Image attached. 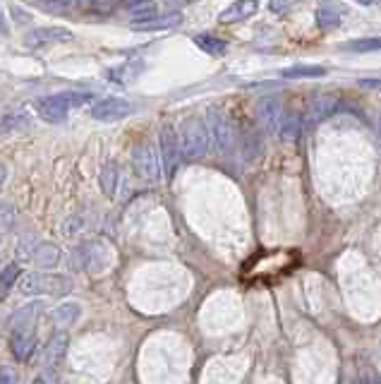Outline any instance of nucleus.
I'll list each match as a JSON object with an SVG mask.
<instances>
[{
  "label": "nucleus",
  "instance_id": "obj_1",
  "mask_svg": "<svg viewBox=\"0 0 381 384\" xmlns=\"http://www.w3.org/2000/svg\"><path fill=\"white\" fill-rule=\"evenodd\" d=\"M94 94L89 91H65V94H51L39 101V116L46 123H60L67 118V113L77 106H85V103Z\"/></svg>",
  "mask_w": 381,
  "mask_h": 384
},
{
  "label": "nucleus",
  "instance_id": "obj_2",
  "mask_svg": "<svg viewBox=\"0 0 381 384\" xmlns=\"http://www.w3.org/2000/svg\"><path fill=\"white\" fill-rule=\"evenodd\" d=\"M177 139H180L182 157H187V159L204 157V154L209 152V147H211V137H209V130L204 125V121H200V118H187V121L180 125Z\"/></svg>",
  "mask_w": 381,
  "mask_h": 384
},
{
  "label": "nucleus",
  "instance_id": "obj_3",
  "mask_svg": "<svg viewBox=\"0 0 381 384\" xmlns=\"http://www.w3.org/2000/svg\"><path fill=\"white\" fill-rule=\"evenodd\" d=\"M72 290V281L62 274H44V272H31L19 279V293L22 295H44L55 293L62 295Z\"/></svg>",
  "mask_w": 381,
  "mask_h": 384
},
{
  "label": "nucleus",
  "instance_id": "obj_4",
  "mask_svg": "<svg viewBox=\"0 0 381 384\" xmlns=\"http://www.w3.org/2000/svg\"><path fill=\"white\" fill-rule=\"evenodd\" d=\"M204 125L209 130V137H211V142L216 144L221 152H231V149L235 147V142H238V130H235L233 121L223 111L211 108V111L206 113Z\"/></svg>",
  "mask_w": 381,
  "mask_h": 384
},
{
  "label": "nucleus",
  "instance_id": "obj_5",
  "mask_svg": "<svg viewBox=\"0 0 381 384\" xmlns=\"http://www.w3.org/2000/svg\"><path fill=\"white\" fill-rule=\"evenodd\" d=\"M132 166L134 173L147 183H156L161 178V161L156 154V147L149 142H142L132 149Z\"/></svg>",
  "mask_w": 381,
  "mask_h": 384
},
{
  "label": "nucleus",
  "instance_id": "obj_6",
  "mask_svg": "<svg viewBox=\"0 0 381 384\" xmlns=\"http://www.w3.org/2000/svg\"><path fill=\"white\" fill-rule=\"evenodd\" d=\"M132 111H134V103L127 101V98L106 96L91 106V118L101 123H113V121H120V118L132 116Z\"/></svg>",
  "mask_w": 381,
  "mask_h": 384
},
{
  "label": "nucleus",
  "instance_id": "obj_7",
  "mask_svg": "<svg viewBox=\"0 0 381 384\" xmlns=\"http://www.w3.org/2000/svg\"><path fill=\"white\" fill-rule=\"evenodd\" d=\"M257 118L262 128L271 134H278L285 118V106L278 96H262L257 101Z\"/></svg>",
  "mask_w": 381,
  "mask_h": 384
},
{
  "label": "nucleus",
  "instance_id": "obj_8",
  "mask_svg": "<svg viewBox=\"0 0 381 384\" xmlns=\"http://www.w3.org/2000/svg\"><path fill=\"white\" fill-rule=\"evenodd\" d=\"M161 161H163V171L168 178H173L177 166H180L182 152H180V139L173 128H163L161 130Z\"/></svg>",
  "mask_w": 381,
  "mask_h": 384
},
{
  "label": "nucleus",
  "instance_id": "obj_9",
  "mask_svg": "<svg viewBox=\"0 0 381 384\" xmlns=\"http://www.w3.org/2000/svg\"><path fill=\"white\" fill-rule=\"evenodd\" d=\"M70 29L65 27H39V29H31V32L24 36V46L29 49H39V46H48V44H67L72 41Z\"/></svg>",
  "mask_w": 381,
  "mask_h": 384
},
{
  "label": "nucleus",
  "instance_id": "obj_10",
  "mask_svg": "<svg viewBox=\"0 0 381 384\" xmlns=\"http://www.w3.org/2000/svg\"><path fill=\"white\" fill-rule=\"evenodd\" d=\"M10 349H12L15 358L17 360H29L31 353L36 349V329L31 326H17L12 329V336H10Z\"/></svg>",
  "mask_w": 381,
  "mask_h": 384
},
{
  "label": "nucleus",
  "instance_id": "obj_11",
  "mask_svg": "<svg viewBox=\"0 0 381 384\" xmlns=\"http://www.w3.org/2000/svg\"><path fill=\"white\" fill-rule=\"evenodd\" d=\"M82 252V264L89 269V272H103V269L108 267V262H111V252H108V245L101 241H94L89 243L87 247H80Z\"/></svg>",
  "mask_w": 381,
  "mask_h": 384
},
{
  "label": "nucleus",
  "instance_id": "obj_12",
  "mask_svg": "<svg viewBox=\"0 0 381 384\" xmlns=\"http://www.w3.org/2000/svg\"><path fill=\"white\" fill-rule=\"evenodd\" d=\"M67 346H70V336H67L65 331L55 334L53 339L44 346V351H41V365H44V370H51V367L58 365L62 358H65Z\"/></svg>",
  "mask_w": 381,
  "mask_h": 384
},
{
  "label": "nucleus",
  "instance_id": "obj_13",
  "mask_svg": "<svg viewBox=\"0 0 381 384\" xmlns=\"http://www.w3.org/2000/svg\"><path fill=\"white\" fill-rule=\"evenodd\" d=\"M338 108V98L336 96H331V94H319V96H314L310 103H307V121L310 123H319L324 121V118H328L333 111Z\"/></svg>",
  "mask_w": 381,
  "mask_h": 384
},
{
  "label": "nucleus",
  "instance_id": "obj_14",
  "mask_svg": "<svg viewBox=\"0 0 381 384\" xmlns=\"http://www.w3.org/2000/svg\"><path fill=\"white\" fill-rule=\"evenodd\" d=\"M182 19L180 12H168V15H156V17L151 19H144V22H134L132 29H137V32H159V29H170V27H177Z\"/></svg>",
  "mask_w": 381,
  "mask_h": 384
},
{
  "label": "nucleus",
  "instance_id": "obj_15",
  "mask_svg": "<svg viewBox=\"0 0 381 384\" xmlns=\"http://www.w3.org/2000/svg\"><path fill=\"white\" fill-rule=\"evenodd\" d=\"M27 125H29V113L22 111V108H15V111L3 113V118H0V134L8 137V134L19 132V130H24Z\"/></svg>",
  "mask_w": 381,
  "mask_h": 384
},
{
  "label": "nucleus",
  "instance_id": "obj_16",
  "mask_svg": "<svg viewBox=\"0 0 381 384\" xmlns=\"http://www.w3.org/2000/svg\"><path fill=\"white\" fill-rule=\"evenodd\" d=\"M264 154V137L259 130L249 128L242 134V157L245 161H257Z\"/></svg>",
  "mask_w": 381,
  "mask_h": 384
},
{
  "label": "nucleus",
  "instance_id": "obj_17",
  "mask_svg": "<svg viewBox=\"0 0 381 384\" xmlns=\"http://www.w3.org/2000/svg\"><path fill=\"white\" fill-rule=\"evenodd\" d=\"M259 5L254 0H238V3L228 5L221 12V22H240V19H247L249 15L257 12Z\"/></svg>",
  "mask_w": 381,
  "mask_h": 384
},
{
  "label": "nucleus",
  "instance_id": "obj_18",
  "mask_svg": "<svg viewBox=\"0 0 381 384\" xmlns=\"http://www.w3.org/2000/svg\"><path fill=\"white\" fill-rule=\"evenodd\" d=\"M82 315V308L77 303H62L58 308H53V313H51V320H53L55 326H60V329H65V326H72L77 320H80Z\"/></svg>",
  "mask_w": 381,
  "mask_h": 384
},
{
  "label": "nucleus",
  "instance_id": "obj_19",
  "mask_svg": "<svg viewBox=\"0 0 381 384\" xmlns=\"http://www.w3.org/2000/svg\"><path fill=\"white\" fill-rule=\"evenodd\" d=\"M34 262L39 264L41 269H53L55 264L60 262L58 245H53V243H39L34 252Z\"/></svg>",
  "mask_w": 381,
  "mask_h": 384
},
{
  "label": "nucleus",
  "instance_id": "obj_20",
  "mask_svg": "<svg viewBox=\"0 0 381 384\" xmlns=\"http://www.w3.org/2000/svg\"><path fill=\"white\" fill-rule=\"evenodd\" d=\"M324 75H326V67L321 65H293L281 72V77H285V80H307V77H324Z\"/></svg>",
  "mask_w": 381,
  "mask_h": 384
},
{
  "label": "nucleus",
  "instance_id": "obj_21",
  "mask_svg": "<svg viewBox=\"0 0 381 384\" xmlns=\"http://www.w3.org/2000/svg\"><path fill=\"white\" fill-rule=\"evenodd\" d=\"M118 178H120V166L116 164V161H108V164H103L101 175H98V183H101V190L106 192V195H113V192H116Z\"/></svg>",
  "mask_w": 381,
  "mask_h": 384
},
{
  "label": "nucleus",
  "instance_id": "obj_22",
  "mask_svg": "<svg viewBox=\"0 0 381 384\" xmlns=\"http://www.w3.org/2000/svg\"><path fill=\"white\" fill-rule=\"evenodd\" d=\"M19 279V264L12 262L8 264V267L0 272V300H5L10 295V290L15 288V283H17Z\"/></svg>",
  "mask_w": 381,
  "mask_h": 384
},
{
  "label": "nucleus",
  "instance_id": "obj_23",
  "mask_svg": "<svg viewBox=\"0 0 381 384\" xmlns=\"http://www.w3.org/2000/svg\"><path fill=\"white\" fill-rule=\"evenodd\" d=\"M195 44L209 55H223V53H226V41L218 39V36L200 34V36H195Z\"/></svg>",
  "mask_w": 381,
  "mask_h": 384
},
{
  "label": "nucleus",
  "instance_id": "obj_24",
  "mask_svg": "<svg viewBox=\"0 0 381 384\" xmlns=\"http://www.w3.org/2000/svg\"><path fill=\"white\" fill-rule=\"evenodd\" d=\"M317 22H319V27L324 29L338 27V24H341V8H338V5H321V8L317 10Z\"/></svg>",
  "mask_w": 381,
  "mask_h": 384
},
{
  "label": "nucleus",
  "instance_id": "obj_25",
  "mask_svg": "<svg viewBox=\"0 0 381 384\" xmlns=\"http://www.w3.org/2000/svg\"><path fill=\"white\" fill-rule=\"evenodd\" d=\"M343 51H357V53H369V51H381V36H369V39H357L341 44Z\"/></svg>",
  "mask_w": 381,
  "mask_h": 384
},
{
  "label": "nucleus",
  "instance_id": "obj_26",
  "mask_svg": "<svg viewBox=\"0 0 381 384\" xmlns=\"http://www.w3.org/2000/svg\"><path fill=\"white\" fill-rule=\"evenodd\" d=\"M36 315H39V305H27V308H19L17 313L12 315V320H10V326L12 329H17V326H31L36 320Z\"/></svg>",
  "mask_w": 381,
  "mask_h": 384
},
{
  "label": "nucleus",
  "instance_id": "obj_27",
  "mask_svg": "<svg viewBox=\"0 0 381 384\" xmlns=\"http://www.w3.org/2000/svg\"><path fill=\"white\" fill-rule=\"evenodd\" d=\"M300 130H302V118L295 116V113H285L283 125H281V130H278V137L295 139L297 134H300Z\"/></svg>",
  "mask_w": 381,
  "mask_h": 384
},
{
  "label": "nucleus",
  "instance_id": "obj_28",
  "mask_svg": "<svg viewBox=\"0 0 381 384\" xmlns=\"http://www.w3.org/2000/svg\"><path fill=\"white\" fill-rule=\"evenodd\" d=\"M15 207L8 204V202H0V236H8L10 231L15 228Z\"/></svg>",
  "mask_w": 381,
  "mask_h": 384
},
{
  "label": "nucleus",
  "instance_id": "obj_29",
  "mask_svg": "<svg viewBox=\"0 0 381 384\" xmlns=\"http://www.w3.org/2000/svg\"><path fill=\"white\" fill-rule=\"evenodd\" d=\"M137 72H139V65L137 63H125V65H120V67H113L111 72H108V77H111L113 82H130L132 77H137Z\"/></svg>",
  "mask_w": 381,
  "mask_h": 384
},
{
  "label": "nucleus",
  "instance_id": "obj_30",
  "mask_svg": "<svg viewBox=\"0 0 381 384\" xmlns=\"http://www.w3.org/2000/svg\"><path fill=\"white\" fill-rule=\"evenodd\" d=\"M127 10L134 15V19H139V22H144V19H151L156 17V12H159V8H156V3H130Z\"/></svg>",
  "mask_w": 381,
  "mask_h": 384
},
{
  "label": "nucleus",
  "instance_id": "obj_31",
  "mask_svg": "<svg viewBox=\"0 0 381 384\" xmlns=\"http://www.w3.org/2000/svg\"><path fill=\"white\" fill-rule=\"evenodd\" d=\"M85 226H87V219L82 214H72V216H67L65 221H62V233L65 236H75V233H80V231H85Z\"/></svg>",
  "mask_w": 381,
  "mask_h": 384
},
{
  "label": "nucleus",
  "instance_id": "obj_32",
  "mask_svg": "<svg viewBox=\"0 0 381 384\" xmlns=\"http://www.w3.org/2000/svg\"><path fill=\"white\" fill-rule=\"evenodd\" d=\"M36 8L44 12H67L72 8V0H44V3H36Z\"/></svg>",
  "mask_w": 381,
  "mask_h": 384
},
{
  "label": "nucleus",
  "instance_id": "obj_33",
  "mask_svg": "<svg viewBox=\"0 0 381 384\" xmlns=\"http://www.w3.org/2000/svg\"><path fill=\"white\" fill-rule=\"evenodd\" d=\"M31 384H60L58 380V372H53V370H44V372H39V375L34 377V382Z\"/></svg>",
  "mask_w": 381,
  "mask_h": 384
},
{
  "label": "nucleus",
  "instance_id": "obj_34",
  "mask_svg": "<svg viewBox=\"0 0 381 384\" xmlns=\"http://www.w3.org/2000/svg\"><path fill=\"white\" fill-rule=\"evenodd\" d=\"M0 384H17V370L10 365L0 367Z\"/></svg>",
  "mask_w": 381,
  "mask_h": 384
},
{
  "label": "nucleus",
  "instance_id": "obj_35",
  "mask_svg": "<svg viewBox=\"0 0 381 384\" xmlns=\"http://www.w3.org/2000/svg\"><path fill=\"white\" fill-rule=\"evenodd\" d=\"M362 89H369V91H381V77H364V80L357 82Z\"/></svg>",
  "mask_w": 381,
  "mask_h": 384
},
{
  "label": "nucleus",
  "instance_id": "obj_36",
  "mask_svg": "<svg viewBox=\"0 0 381 384\" xmlns=\"http://www.w3.org/2000/svg\"><path fill=\"white\" fill-rule=\"evenodd\" d=\"M113 8H116L113 3H89V5H87L89 12H96V15H108Z\"/></svg>",
  "mask_w": 381,
  "mask_h": 384
},
{
  "label": "nucleus",
  "instance_id": "obj_37",
  "mask_svg": "<svg viewBox=\"0 0 381 384\" xmlns=\"http://www.w3.org/2000/svg\"><path fill=\"white\" fill-rule=\"evenodd\" d=\"M355 384H379V380L372 375V372H364L362 377H357V382H355Z\"/></svg>",
  "mask_w": 381,
  "mask_h": 384
},
{
  "label": "nucleus",
  "instance_id": "obj_38",
  "mask_svg": "<svg viewBox=\"0 0 381 384\" xmlns=\"http://www.w3.org/2000/svg\"><path fill=\"white\" fill-rule=\"evenodd\" d=\"M271 10H274V12H288L290 5L288 3H276L274 0V3H271Z\"/></svg>",
  "mask_w": 381,
  "mask_h": 384
},
{
  "label": "nucleus",
  "instance_id": "obj_39",
  "mask_svg": "<svg viewBox=\"0 0 381 384\" xmlns=\"http://www.w3.org/2000/svg\"><path fill=\"white\" fill-rule=\"evenodd\" d=\"M5 180H8V166H5V164H0V185H3Z\"/></svg>",
  "mask_w": 381,
  "mask_h": 384
},
{
  "label": "nucleus",
  "instance_id": "obj_40",
  "mask_svg": "<svg viewBox=\"0 0 381 384\" xmlns=\"http://www.w3.org/2000/svg\"><path fill=\"white\" fill-rule=\"evenodd\" d=\"M0 34H8V22H5V15L0 12Z\"/></svg>",
  "mask_w": 381,
  "mask_h": 384
}]
</instances>
